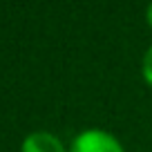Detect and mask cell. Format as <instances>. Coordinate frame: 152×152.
I'll list each match as a JSON object with an SVG mask.
<instances>
[{"label": "cell", "instance_id": "6da1fadb", "mask_svg": "<svg viewBox=\"0 0 152 152\" xmlns=\"http://www.w3.org/2000/svg\"><path fill=\"white\" fill-rule=\"evenodd\" d=\"M69 152H125L119 139L105 130H85L72 141Z\"/></svg>", "mask_w": 152, "mask_h": 152}, {"label": "cell", "instance_id": "7a4b0ae2", "mask_svg": "<svg viewBox=\"0 0 152 152\" xmlns=\"http://www.w3.org/2000/svg\"><path fill=\"white\" fill-rule=\"evenodd\" d=\"M23 152H65V145L52 132H31L23 141Z\"/></svg>", "mask_w": 152, "mask_h": 152}, {"label": "cell", "instance_id": "3957f363", "mask_svg": "<svg viewBox=\"0 0 152 152\" xmlns=\"http://www.w3.org/2000/svg\"><path fill=\"white\" fill-rule=\"evenodd\" d=\"M141 72H143V78L148 81V85H152V45L148 47L145 56H143V63H141Z\"/></svg>", "mask_w": 152, "mask_h": 152}, {"label": "cell", "instance_id": "277c9868", "mask_svg": "<svg viewBox=\"0 0 152 152\" xmlns=\"http://www.w3.org/2000/svg\"><path fill=\"white\" fill-rule=\"evenodd\" d=\"M145 18H148V23H150V27H152V5H148V9H145Z\"/></svg>", "mask_w": 152, "mask_h": 152}]
</instances>
